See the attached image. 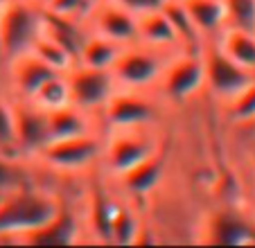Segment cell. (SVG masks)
Listing matches in <instances>:
<instances>
[{"label": "cell", "mask_w": 255, "mask_h": 248, "mask_svg": "<svg viewBox=\"0 0 255 248\" xmlns=\"http://www.w3.org/2000/svg\"><path fill=\"white\" fill-rule=\"evenodd\" d=\"M84 233H86V226H84L82 212L72 210L70 205L66 203L61 208V212L48 226L27 235L23 239V244H50V246L59 244V246H66V244H79Z\"/></svg>", "instance_id": "9a60e30c"}, {"label": "cell", "mask_w": 255, "mask_h": 248, "mask_svg": "<svg viewBox=\"0 0 255 248\" xmlns=\"http://www.w3.org/2000/svg\"><path fill=\"white\" fill-rule=\"evenodd\" d=\"M226 27L255 34V0H224Z\"/></svg>", "instance_id": "f1b7e54d"}, {"label": "cell", "mask_w": 255, "mask_h": 248, "mask_svg": "<svg viewBox=\"0 0 255 248\" xmlns=\"http://www.w3.org/2000/svg\"><path fill=\"white\" fill-rule=\"evenodd\" d=\"M253 172H255V153H253Z\"/></svg>", "instance_id": "836d02e7"}, {"label": "cell", "mask_w": 255, "mask_h": 248, "mask_svg": "<svg viewBox=\"0 0 255 248\" xmlns=\"http://www.w3.org/2000/svg\"><path fill=\"white\" fill-rule=\"evenodd\" d=\"M0 151L16 153V111L5 91H0Z\"/></svg>", "instance_id": "83f0119b"}, {"label": "cell", "mask_w": 255, "mask_h": 248, "mask_svg": "<svg viewBox=\"0 0 255 248\" xmlns=\"http://www.w3.org/2000/svg\"><path fill=\"white\" fill-rule=\"evenodd\" d=\"M66 205V199L52 187L27 183L9 192L0 203V242L23 244L27 235L48 226Z\"/></svg>", "instance_id": "6da1fadb"}, {"label": "cell", "mask_w": 255, "mask_h": 248, "mask_svg": "<svg viewBox=\"0 0 255 248\" xmlns=\"http://www.w3.org/2000/svg\"><path fill=\"white\" fill-rule=\"evenodd\" d=\"M27 52H32L39 61H43L45 66L54 72H68L75 63H77L75 54H72L66 45L59 43L57 38H52L50 34H45L43 29H41L39 36L34 38L32 48H29Z\"/></svg>", "instance_id": "d4e9b609"}, {"label": "cell", "mask_w": 255, "mask_h": 248, "mask_svg": "<svg viewBox=\"0 0 255 248\" xmlns=\"http://www.w3.org/2000/svg\"><path fill=\"white\" fill-rule=\"evenodd\" d=\"M160 7H163V11L167 14L169 23H172L174 32H176L178 41H181V48L183 50H201L206 41L201 38L199 29L194 27V23L188 16V11H185L183 2H181V0H163Z\"/></svg>", "instance_id": "484cf974"}, {"label": "cell", "mask_w": 255, "mask_h": 248, "mask_svg": "<svg viewBox=\"0 0 255 248\" xmlns=\"http://www.w3.org/2000/svg\"><path fill=\"white\" fill-rule=\"evenodd\" d=\"M100 0H45L43 9L50 14H59V16H70V18L79 20L86 25L91 11L95 9V5Z\"/></svg>", "instance_id": "f546056e"}, {"label": "cell", "mask_w": 255, "mask_h": 248, "mask_svg": "<svg viewBox=\"0 0 255 248\" xmlns=\"http://www.w3.org/2000/svg\"><path fill=\"white\" fill-rule=\"evenodd\" d=\"M102 140L104 133H88L48 142L32 158V162L39 172H50L57 176H84L100 169Z\"/></svg>", "instance_id": "3957f363"}, {"label": "cell", "mask_w": 255, "mask_h": 248, "mask_svg": "<svg viewBox=\"0 0 255 248\" xmlns=\"http://www.w3.org/2000/svg\"><path fill=\"white\" fill-rule=\"evenodd\" d=\"M169 54L165 50H156L149 45L135 43L125 45L120 52V57L116 59V63L111 66V75L116 79L118 88L125 91H156L160 75L165 70Z\"/></svg>", "instance_id": "8992f818"}, {"label": "cell", "mask_w": 255, "mask_h": 248, "mask_svg": "<svg viewBox=\"0 0 255 248\" xmlns=\"http://www.w3.org/2000/svg\"><path fill=\"white\" fill-rule=\"evenodd\" d=\"M88 133H104L100 115L88 113L75 104H68L48 113V142L77 138Z\"/></svg>", "instance_id": "5bb4252c"}, {"label": "cell", "mask_w": 255, "mask_h": 248, "mask_svg": "<svg viewBox=\"0 0 255 248\" xmlns=\"http://www.w3.org/2000/svg\"><path fill=\"white\" fill-rule=\"evenodd\" d=\"M163 133L160 129H120V131H104L102 140V158L100 169L109 181L122 176L135 167L151 153L160 151Z\"/></svg>", "instance_id": "7a4b0ae2"}, {"label": "cell", "mask_w": 255, "mask_h": 248, "mask_svg": "<svg viewBox=\"0 0 255 248\" xmlns=\"http://www.w3.org/2000/svg\"><path fill=\"white\" fill-rule=\"evenodd\" d=\"M5 61H7V57H5V43H2V34H0V70H2Z\"/></svg>", "instance_id": "4dcf8cb0"}, {"label": "cell", "mask_w": 255, "mask_h": 248, "mask_svg": "<svg viewBox=\"0 0 255 248\" xmlns=\"http://www.w3.org/2000/svg\"><path fill=\"white\" fill-rule=\"evenodd\" d=\"M50 75H54V70H50L32 52H23L7 59L0 70V77L5 81V93L11 100L20 102H27Z\"/></svg>", "instance_id": "8fae6325"}, {"label": "cell", "mask_w": 255, "mask_h": 248, "mask_svg": "<svg viewBox=\"0 0 255 248\" xmlns=\"http://www.w3.org/2000/svg\"><path fill=\"white\" fill-rule=\"evenodd\" d=\"M203 41H212L226 27L224 0H181Z\"/></svg>", "instance_id": "ac0fdd59"}, {"label": "cell", "mask_w": 255, "mask_h": 248, "mask_svg": "<svg viewBox=\"0 0 255 248\" xmlns=\"http://www.w3.org/2000/svg\"><path fill=\"white\" fill-rule=\"evenodd\" d=\"M219 48L224 50L226 57H231L237 66L255 72V34L242 32V29L224 27L219 36L212 38Z\"/></svg>", "instance_id": "44dd1931"}, {"label": "cell", "mask_w": 255, "mask_h": 248, "mask_svg": "<svg viewBox=\"0 0 255 248\" xmlns=\"http://www.w3.org/2000/svg\"><path fill=\"white\" fill-rule=\"evenodd\" d=\"M27 102L34 104L36 109H41L43 113H52V111L72 104L70 84H68L66 72H54V75H50Z\"/></svg>", "instance_id": "603a6c76"}, {"label": "cell", "mask_w": 255, "mask_h": 248, "mask_svg": "<svg viewBox=\"0 0 255 248\" xmlns=\"http://www.w3.org/2000/svg\"><path fill=\"white\" fill-rule=\"evenodd\" d=\"M68 84H70L72 104L88 113L100 115L106 102L118 91V84L113 79L111 70H102V68H88V66H75L66 72Z\"/></svg>", "instance_id": "9c48e42d"}, {"label": "cell", "mask_w": 255, "mask_h": 248, "mask_svg": "<svg viewBox=\"0 0 255 248\" xmlns=\"http://www.w3.org/2000/svg\"><path fill=\"white\" fill-rule=\"evenodd\" d=\"M43 32L50 34L52 38H57L61 45H66L77 59V52L82 48V41L86 38L88 27L84 23H79V20L70 18V16L50 14V11L43 9Z\"/></svg>", "instance_id": "7402d4cb"}, {"label": "cell", "mask_w": 255, "mask_h": 248, "mask_svg": "<svg viewBox=\"0 0 255 248\" xmlns=\"http://www.w3.org/2000/svg\"><path fill=\"white\" fill-rule=\"evenodd\" d=\"M7 194H9V192H2V190H0V203L5 201V196H7Z\"/></svg>", "instance_id": "1f68e13d"}, {"label": "cell", "mask_w": 255, "mask_h": 248, "mask_svg": "<svg viewBox=\"0 0 255 248\" xmlns=\"http://www.w3.org/2000/svg\"><path fill=\"white\" fill-rule=\"evenodd\" d=\"M165 174H167V153H165V147H163L160 151L151 153L149 158H144L135 167H131L129 172H125L122 176L113 178L109 183L125 199L135 203V201L147 199L149 194H154L158 190V185L163 183Z\"/></svg>", "instance_id": "7c38bea8"}, {"label": "cell", "mask_w": 255, "mask_h": 248, "mask_svg": "<svg viewBox=\"0 0 255 248\" xmlns=\"http://www.w3.org/2000/svg\"><path fill=\"white\" fill-rule=\"evenodd\" d=\"M41 29H43V7L36 0H5L0 9V34L7 59L27 52Z\"/></svg>", "instance_id": "52a82bcc"}, {"label": "cell", "mask_w": 255, "mask_h": 248, "mask_svg": "<svg viewBox=\"0 0 255 248\" xmlns=\"http://www.w3.org/2000/svg\"><path fill=\"white\" fill-rule=\"evenodd\" d=\"M36 2H39V5H41V7H43V2H45V0H36Z\"/></svg>", "instance_id": "d6a6232c"}, {"label": "cell", "mask_w": 255, "mask_h": 248, "mask_svg": "<svg viewBox=\"0 0 255 248\" xmlns=\"http://www.w3.org/2000/svg\"><path fill=\"white\" fill-rule=\"evenodd\" d=\"M39 176V169L32 160L16 156V153L0 151V190L14 192L18 187L34 183Z\"/></svg>", "instance_id": "cb8c5ba5"}, {"label": "cell", "mask_w": 255, "mask_h": 248, "mask_svg": "<svg viewBox=\"0 0 255 248\" xmlns=\"http://www.w3.org/2000/svg\"><path fill=\"white\" fill-rule=\"evenodd\" d=\"M251 131H255V124H253V126H251Z\"/></svg>", "instance_id": "d590c367"}, {"label": "cell", "mask_w": 255, "mask_h": 248, "mask_svg": "<svg viewBox=\"0 0 255 248\" xmlns=\"http://www.w3.org/2000/svg\"><path fill=\"white\" fill-rule=\"evenodd\" d=\"M224 113H226L228 122H233L240 129H251L253 126L255 124V79L235 100H231L224 106Z\"/></svg>", "instance_id": "4316f807"}, {"label": "cell", "mask_w": 255, "mask_h": 248, "mask_svg": "<svg viewBox=\"0 0 255 248\" xmlns=\"http://www.w3.org/2000/svg\"><path fill=\"white\" fill-rule=\"evenodd\" d=\"M138 41L149 48L165 50V52L183 50L163 7H154V9L138 14Z\"/></svg>", "instance_id": "2e32d148"}, {"label": "cell", "mask_w": 255, "mask_h": 248, "mask_svg": "<svg viewBox=\"0 0 255 248\" xmlns=\"http://www.w3.org/2000/svg\"><path fill=\"white\" fill-rule=\"evenodd\" d=\"M201 50H176L169 54L154 91L167 106L188 104L206 93V63Z\"/></svg>", "instance_id": "5b68a950"}, {"label": "cell", "mask_w": 255, "mask_h": 248, "mask_svg": "<svg viewBox=\"0 0 255 248\" xmlns=\"http://www.w3.org/2000/svg\"><path fill=\"white\" fill-rule=\"evenodd\" d=\"M2 5H5V0H0V9H2Z\"/></svg>", "instance_id": "e575fe53"}, {"label": "cell", "mask_w": 255, "mask_h": 248, "mask_svg": "<svg viewBox=\"0 0 255 248\" xmlns=\"http://www.w3.org/2000/svg\"><path fill=\"white\" fill-rule=\"evenodd\" d=\"M201 52L206 63V93L217 104L226 106L255 79V72L237 66L215 41H206Z\"/></svg>", "instance_id": "ba28073f"}, {"label": "cell", "mask_w": 255, "mask_h": 248, "mask_svg": "<svg viewBox=\"0 0 255 248\" xmlns=\"http://www.w3.org/2000/svg\"><path fill=\"white\" fill-rule=\"evenodd\" d=\"M165 109H167V104L151 91L118 88L100 113L102 129H158Z\"/></svg>", "instance_id": "277c9868"}, {"label": "cell", "mask_w": 255, "mask_h": 248, "mask_svg": "<svg viewBox=\"0 0 255 248\" xmlns=\"http://www.w3.org/2000/svg\"><path fill=\"white\" fill-rule=\"evenodd\" d=\"M16 111V153L32 160L48 144V113L29 102L14 100Z\"/></svg>", "instance_id": "4fadbf2b"}, {"label": "cell", "mask_w": 255, "mask_h": 248, "mask_svg": "<svg viewBox=\"0 0 255 248\" xmlns=\"http://www.w3.org/2000/svg\"><path fill=\"white\" fill-rule=\"evenodd\" d=\"M86 27L120 45L138 41V14L127 9L118 0H100L88 16Z\"/></svg>", "instance_id": "30bf717a"}, {"label": "cell", "mask_w": 255, "mask_h": 248, "mask_svg": "<svg viewBox=\"0 0 255 248\" xmlns=\"http://www.w3.org/2000/svg\"><path fill=\"white\" fill-rule=\"evenodd\" d=\"M144 219L138 215L133 201L122 196V203L118 212L111 219V228H109V244H118V246H129V244H138L140 235H142Z\"/></svg>", "instance_id": "ffe728a7"}, {"label": "cell", "mask_w": 255, "mask_h": 248, "mask_svg": "<svg viewBox=\"0 0 255 248\" xmlns=\"http://www.w3.org/2000/svg\"><path fill=\"white\" fill-rule=\"evenodd\" d=\"M210 242L255 244V226L240 210H219L210 221Z\"/></svg>", "instance_id": "e0dca14e"}, {"label": "cell", "mask_w": 255, "mask_h": 248, "mask_svg": "<svg viewBox=\"0 0 255 248\" xmlns=\"http://www.w3.org/2000/svg\"><path fill=\"white\" fill-rule=\"evenodd\" d=\"M125 45L116 43L111 38L95 34L88 29L86 38L82 41V48L77 52V63L88 68H102V70H111V66L116 63V59L120 57Z\"/></svg>", "instance_id": "d6986e66"}]
</instances>
